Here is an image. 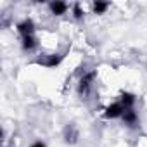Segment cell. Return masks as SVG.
<instances>
[{
	"label": "cell",
	"mask_w": 147,
	"mask_h": 147,
	"mask_svg": "<svg viewBox=\"0 0 147 147\" xmlns=\"http://www.w3.org/2000/svg\"><path fill=\"white\" fill-rule=\"evenodd\" d=\"M49 11L52 16H64L69 11V4L61 2V0H54V2L49 4Z\"/></svg>",
	"instance_id": "7"
},
{
	"label": "cell",
	"mask_w": 147,
	"mask_h": 147,
	"mask_svg": "<svg viewBox=\"0 0 147 147\" xmlns=\"http://www.w3.org/2000/svg\"><path fill=\"white\" fill-rule=\"evenodd\" d=\"M16 30H18V33L21 35V38H24V36L35 35V31H36V24H35L33 19L26 18V19H23V21H19V23L16 24Z\"/></svg>",
	"instance_id": "4"
},
{
	"label": "cell",
	"mask_w": 147,
	"mask_h": 147,
	"mask_svg": "<svg viewBox=\"0 0 147 147\" xmlns=\"http://www.w3.org/2000/svg\"><path fill=\"white\" fill-rule=\"evenodd\" d=\"M62 140L66 145H75L80 140V130L75 123H67L62 130Z\"/></svg>",
	"instance_id": "2"
},
{
	"label": "cell",
	"mask_w": 147,
	"mask_h": 147,
	"mask_svg": "<svg viewBox=\"0 0 147 147\" xmlns=\"http://www.w3.org/2000/svg\"><path fill=\"white\" fill-rule=\"evenodd\" d=\"M109 7H111L109 2H100V0H95V2H92V12H94V14H99V16L106 14V12L109 11Z\"/></svg>",
	"instance_id": "10"
},
{
	"label": "cell",
	"mask_w": 147,
	"mask_h": 147,
	"mask_svg": "<svg viewBox=\"0 0 147 147\" xmlns=\"http://www.w3.org/2000/svg\"><path fill=\"white\" fill-rule=\"evenodd\" d=\"M21 49L24 52H33L38 49V38L36 35H30V36H24L21 38Z\"/></svg>",
	"instance_id": "9"
},
{
	"label": "cell",
	"mask_w": 147,
	"mask_h": 147,
	"mask_svg": "<svg viewBox=\"0 0 147 147\" xmlns=\"http://www.w3.org/2000/svg\"><path fill=\"white\" fill-rule=\"evenodd\" d=\"M97 76L95 71H88V73H83V76L78 80V85H76V92L80 97H87L94 87V80Z\"/></svg>",
	"instance_id": "1"
},
{
	"label": "cell",
	"mask_w": 147,
	"mask_h": 147,
	"mask_svg": "<svg viewBox=\"0 0 147 147\" xmlns=\"http://www.w3.org/2000/svg\"><path fill=\"white\" fill-rule=\"evenodd\" d=\"M30 147H47V144H45L43 140H36V142H33Z\"/></svg>",
	"instance_id": "12"
},
{
	"label": "cell",
	"mask_w": 147,
	"mask_h": 147,
	"mask_svg": "<svg viewBox=\"0 0 147 147\" xmlns=\"http://www.w3.org/2000/svg\"><path fill=\"white\" fill-rule=\"evenodd\" d=\"M123 113H125V107L119 102H113L104 109V118L106 119H118L123 116Z\"/></svg>",
	"instance_id": "5"
},
{
	"label": "cell",
	"mask_w": 147,
	"mask_h": 147,
	"mask_svg": "<svg viewBox=\"0 0 147 147\" xmlns=\"http://www.w3.org/2000/svg\"><path fill=\"white\" fill-rule=\"evenodd\" d=\"M125 109H135V104H137V95L131 94V92H121L119 94V100H118Z\"/></svg>",
	"instance_id": "8"
},
{
	"label": "cell",
	"mask_w": 147,
	"mask_h": 147,
	"mask_svg": "<svg viewBox=\"0 0 147 147\" xmlns=\"http://www.w3.org/2000/svg\"><path fill=\"white\" fill-rule=\"evenodd\" d=\"M121 121H123L125 126L135 128V126H138L140 118H138V113H137L135 109H125V113H123V116H121Z\"/></svg>",
	"instance_id": "6"
},
{
	"label": "cell",
	"mask_w": 147,
	"mask_h": 147,
	"mask_svg": "<svg viewBox=\"0 0 147 147\" xmlns=\"http://www.w3.org/2000/svg\"><path fill=\"white\" fill-rule=\"evenodd\" d=\"M71 12H73V18H75L76 21H82L83 16H85V11H83L82 4H73L71 5Z\"/></svg>",
	"instance_id": "11"
},
{
	"label": "cell",
	"mask_w": 147,
	"mask_h": 147,
	"mask_svg": "<svg viewBox=\"0 0 147 147\" xmlns=\"http://www.w3.org/2000/svg\"><path fill=\"white\" fill-rule=\"evenodd\" d=\"M64 57H66L64 54L54 52V54L45 55L43 59H38V61H36V64H40V66H43V67H49V69H54V67L61 66V62L64 61Z\"/></svg>",
	"instance_id": "3"
}]
</instances>
